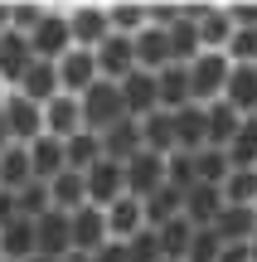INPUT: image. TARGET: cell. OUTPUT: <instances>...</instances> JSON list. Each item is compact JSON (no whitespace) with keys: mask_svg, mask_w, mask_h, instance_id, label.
Wrapping results in <instances>:
<instances>
[{"mask_svg":"<svg viewBox=\"0 0 257 262\" xmlns=\"http://www.w3.org/2000/svg\"><path fill=\"white\" fill-rule=\"evenodd\" d=\"M78 102H83V126H87V131H97V136H102V131H112L116 122H126L122 83H107V78H97V83L87 88Z\"/></svg>","mask_w":257,"mask_h":262,"instance_id":"6da1fadb","label":"cell"},{"mask_svg":"<svg viewBox=\"0 0 257 262\" xmlns=\"http://www.w3.org/2000/svg\"><path fill=\"white\" fill-rule=\"evenodd\" d=\"M29 49H34V58H44V63H58V58L73 49V29H68V5H49V15L39 19V29L29 34Z\"/></svg>","mask_w":257,"mask_h":262,"instance_id":"7a4b0ae2","label":"cell"},{"mask_svg":"<svg viewBox=\"0 0 257 262\" xmlns=\"http://www.w3.org/2000/svg\"><path fill=\"white\" fill-rule=\"evenodd\" d=\"M228 73H233V63H228L223 54H199V58L190 63V93H194V102H199V107L223 102Z\"/></svg>","mask_w":257,"mask_h":262,"instance_id":"3957f363","label":"cell"},{"mask_svg":"<svg viewBox=\"0 0 257 262\" xmlns=\"http://www.w3.org/2000/svg\"><path fill=\"white\" fill-rule=\"evenodd\" d=\"M68 29H73V49H97L112 39V19H107V5H68Z\"/></svg>","mask_w":257,"mask_h":262,"instance_id":"277c9868","label":"cell"},{"mask_svg":"<svg viewBox=\"0 0 257 262\" xmlns=\"http://www.w3.org/2000/svg\"><path fill=\"white\" fill-rule=\"evenodd\" d=\"M0 112H5V126H10V136H15V146H34V141L44 136V107L29 102L25 93H10Z\"/></svg>","mask_w":257,"mask_h":262,"instance_id":"5b68a950","label":"cell"},{"mask_svg":"<svg viewBox=\"0 0 257 262\" xmlns=\"http://www.w3.org/2000/svg\"><path fill=\"white\" fill-rule=\"evenodd\" d=\"M122 194H126V165H116V160H107V156H102L92 170H87V204L112 209Z\"/></svg>","mask_w":257,"mask_h":262,"instance_id":"8992f818","label":"cell"},{"mask_svg":"<svg viewBox=\"0 0 257 262\" xmlns=\"http://www.w3.org/2000/svg\"><path fill=\"white\" fill-rule=\"evenodd\" d=\"M97 78H102L97 73V54H87V49H68V54L58 58V88H63L68 97H83Z\"/></svg>","mask_w":257,"mask_h":262,"instance_id":"52a82bcc","label":"cell"},{"mask_svg":"<svg viewBox=\"0 0 257 262\" xmlns=\"http://www.w3.org/2000/svg\"><path fill=\"white\" fill-rule=\"evenodd\" d=\"M68 224H73V253H97L102 243H112V233H107V209H97V204L73 209Z\"/></svg>","mask_w":257,"mask_h":262,"instance_id":"ba28073f","label":"cell"},{"mask_svg":"<svg viewBox=\"0 0 257 262\" xmlns=\"http://www.w3.org/2000/svg\"><path fill=\"white\" fill-rule=\"evenodd\" d=\"M155 189H165V156H155V150L131 156L126 160V194L146 199V194H155Z\"/></svg>","mask_w":257,"mask_h":262,"instance_id":"9c48e42d","label":"cell"},{"mask_svg":"<svg viewBox=\"0 0 257 262\" xmlns=\"http://www.w3.org/2000/svg\"><path fill=\"white\" fill-rule=\"evenodd\" d=\"M209 146V107L190 102L175 112V150H184V156H199V150Z\"/></svg>","mask_w":257,"mask_h":262,"instance_id":"30bf717a","label":"cell"},{"mask_svg":"<svg viewBox=\"0 0 257 262\" xmlns=\"http://www.w3.org/2000/svg\"><path fill=\"white\" fill-rule=\"evenodd\" d=\"M34 238H39V253L54 262L73 253V224H68L63 209H49L44 219H34Z\"/></svg>","mask_w":257,"mask_h":262,"instance_id":"8fae6325","label":"cell"},{"mask_svg":"<svg viewBox=\"0 0 257 262\" xmlns=\"http://www.w3.org/2000/svg\"><path fill=\"white\" fill-rule=\"evenodd\" d=\"M29 63H34V49H29V34H0V83L15 93L19 78L29 73Z\"/></svg>","mask_w":257,"mask_h":262,"instance_id":"7c38bea8","label":"cell"},{"mask_svg":"<svg viewBox=\"0 0 257 262\" xmlns=\"http://www.w3.org/2000/svg\"><path fill=\"white\" fill-rule=\"evenodd\" d=\"M97 73H102L107 83H126V78L136 73V39L112 34L102 49H97Z\"/></svg>","mask_w":257,"mask_h":262,"instance_id":"4fadbf2b","label":"cell"},{"mask_svg":"<svg viewBox=\"0 0 257 262\" xmlns=\"http://www.w3.org/2000/svg\"><path fill=\"white\" fill-rule=\"evenodd\" d=\"M170 63H175V54H170V29L146 25L141 34H136V68H141V73H165Z\"/></svg>","mask_w":257,"mask_h":262,"instance_id":"5bb4252c","label":"cell"},{"mask_svg":"<svg viewBox=\"0 0 257 262\" xmlns=\"http://www.w3.org/2000/svg\"><path fill=\"white\" fill-rule=\"evenodd\" d=\"M122 97H126V117H131V122L160 112V83H155V73H141V68H136L122 83Z\"/></svg>","mask_w":257,"mask_h":262,"instance_id":"9a60e30c","label":"cell"},{"mask_svg":"<svg viewBox=\"0 0 257 262\" xmlns=\"http://www.w3.org/2000/svg\"><path fill=\"white\" fill-rule=\"evenodd\" d=\"M78 131H87V126H83V102L68 97V93H58L54 102L44 107V136L68 141V136H78Z\"/></svg>","mask_w":257,"mask_h":262,"instance_id":"2e32d148","label":"cell"},{"mask_svg":"<svg viewBox=\"0 0 257 262\" xmlns=\"http://www.w3.org/2000/svg\"><path fill=\"white\" fill-rule=\"evenodd\" d=\"M15 93H25L29 102L49 107L58 93H63V88H58V63H44V58H34V63H29V73L19 78V88H15Z\"/></svg>","mask_w":257,"mask_h":262,"instance_id":"e0dca14e","label":"cell"},{"mask_svg":"<svg viewBox=\"0 0 257 262\" xmlns=\"http://www.w3.org/2000/svg\"><path fill=\"white\" fill-rule=\"evenodd\" d=\"M223 214V189L219 185H194L190 194H184V219H190L194 228H214Z\"/></svg>","mask_w":257,"mask_h":262,"instance_id":"ac0fdd59","label":"cell"},{"mask_svg":"<svg viewBox=\"0 0 257 262\" xmlns=\"http://www.w3.org/2000/svg\"><path fill=\"white\" fill-rule=\"evenodd\" d=\"M146 228V209H141V199H131V194H122L112 209H107V233L116 238V243H131L136 233Z\"/></svg>","mask_w":257,"mask_h":262,"instance_id":"d6986e66","label":"cell"},{"mask_svg":"<svg viewBox=\"0 0 257 262\" xmlns=\"http://www.w3.org/2000/svg\"><path fill=\"white\" fill-rule=\"evenodd\" d=\"M223 102H228L238 117H257V63L252 68H238V63H233L228 88H223Z\"/></svg>","mask_w":257,"mask_h":262,"instance_id":"ffe728a7","label":"cell"},{"mask_svg":"<svg viewBox=\"0 0 257 262\" xmlns=\"http://www.w3.org/2000/svg\"><path fill=\"white\" fill-rule=\"evenodd\" d=\"M219 243H252L257 238V209H243V204H223L219 224H214Z\"/></svg>","mask_w":257,"mask_h":262,"instance_id":"44dd1931","label":"cell"},{"mask_svg":"<svg viewBox=\"0 0 257 262\" xmlns=\"http://www.w3.org/2000/svg\"><path fill=\"white\" fill-rule=\"evenodd\" d=\"M102 156L116 160V165H126L131 156H141V122H116L112 131H102Z\"/></svg>","mask_w":257,"mask_h":262,"instance_id":"7402d4cb","label":"cell"},{"mask_svg":"<svg viewBox=\"0 0 257 262\" xmlns=\"http://www.w3.org/2000/svg\"><path fill=\"white\" fill-rule=\"evenodd\" d=\"M34 253H39L34 219H15L10 228H0V257H5V262H29Z\"/></svg>","mask_w":257,"mask_h":262,"instance_id":"603a6c76","label":"cell"},{"mask_svg":"<svg viewBox=\"0 0 257 262\" xmlns=\"http://www.w3.org/2000/svg\"><path fill=\"white\" fill-rule=\"evenodd\" d=\"M155 83H160V112H180V107L194 102V93H190V68H184V63H170L165 73H155Z\"/></svg>","mask_w":257,"mask_h":262,"instance_id":"cb8c5ba5","label":"cell"},{"mask_svg":"<svg viewBox=\"0 0 257 262\" xmlns=\"http://www.w3.org/2000/svg\"><path fill=\"white\" fill-rule=\"evenodd\" d=\"M25 185H34V165H29V146H10V150H0V189L19 194Z\"/></svg>","mask_w":257,"mask_h":262,"instance_id":"d4e9b609","label":"cell"},{"mask_svg":"<svg viewBox=\"0 0 257 262\" xmlns=\"http://www.w3.org/2000/svg\"><path fill=\"white\" fill-rule=\"evenodd\" d=\"M141 150L175 156V112H151V117H141Z\"/></svg>","mask_w":257,"mask_h":262,"instance_id":"484cf974","label":"cell"},{"mask_svg":"<svg viewBox=\"0 0 257 262\" xmlns=\"http://www.w3.org/2000/svg\"><path fill=\"white\" fill-rule=\"evenodd\" d=\"M29 165H34V180H54V175H63L68 170V160H63V141L58 136H39L34 146H29Z\"/></svg>","mask_w":257,"mask_h":262,"instance_id":"4316f807","label":"cell"},{"mask_svg":"<svg viewBox=\"0 0 257 262\" xmlns=\"http://www.w3.org/2000/svg\"><path fill=\"white\" fill-rule=\"evenodd\" d=\"M49 199H54V209H63V214L83 209L87 204V175H78V170L54 175V180H49Z\"/></svg>","mask_w":257,"mask_h":262,"instance_id":"83f0119b","label":"cell"},{"mask_svg":"<svg viewBox=\"0 0 257 262\" xmlns=\"http://www.w3.org/2000/svg\"><path fill=\"white\" fill-rule=\"evenodd\" d=\"M63 160H68V170L87 175V170L102 160V136H97V131H78V136H68L63 141Z\"/></svg>","mask_w":257,"mask_h":262,"instance_id":"f1b7e54d","label":"cell"},{"mask_svg":"<svg viewBox=\"0 0 257 262\" xmlns=\"http://www.w3.org/2000/svg\"><path fill=\"white\" fill-rule=\"evenodd\" d=\"M141 209H146V228H165L170 219H180V214H184V194L165 185V189H155V194H146V199H141Z\"/></svg>","mask_w":257,"mask_h":262,"instance_id":"f546056e","label":"cell"},{"mask_svg":"<svg viewBox=\"0 0 257 262\" xmlns=\"http://www.w3.org/2000/svg\"><path fill=\"white\" fill-rule=\"evenodd\" d=\"M199 39H204V54H223V49H228V39H233V19H228V10H223V5H209V10H204V19H199Z\"/></svg>","mask_w":257,"mask_h":262,"instance_id":"4dcf8cb0","label":"cell"},{"mask_svg":"<svg viewBox=\"0 0 257 262\" xmlns=\"http://www.w3.org/2000/svg\"><path fill=\"white\" fill-rule=\"evenodd\" d=\"M107 19H112V34H122V39H136L146 25H151L146 5H136V0H116V5H107Z\"/></svg>","mask_w":257,"mask_h":262,"instance_id":"1f68e13d","label":"cell"},{"mask_svg":"<svg viewBox=\"0 0 257 262\" xmlns=\"http://www.w3.org/2000/svg\"><path fill=\"white\" fill-rule=\"evenodd\" d=\"M243 131V117L233 112L228 102H214L209 107V146H219V150H228L233 146V136Z\"/></svg>","mask_w":257,"mask_h":262,"instance_id":"d6a6232c","label":"cell"},{"mask_svg":"<svg viewBox=\"0 0 257 262\" xmlns=\"http://www.w3.org/2000/svg\"><path fill=\"white\" fill-rule=\"evenodd\" d=\"M170 54H175V63H184V68L204 54V39H199V25H194V19L180 15V25L170 29Z\"/></svg>","mask_w":257,"mask_h":262,"instance_id":"836d02e7","label":"cell"},{"mask_svg":"<svg viewBox=\"0 0 257 262\" xmlns=\"http://www.w3.org/2000/svg\"><path fill=\"white\" fill-rule=\"evenodd\" d=\"M160 233V253H165V262H184V253H190V238H194V224L190 219H170L165 228H155Z\"/></svg>","mask_w":257,"mask_h":262,"instance_id":"e575fe53","label":"cell"},{"mask_svg":"<svg viewBox=\"0 0 257 262\" xmlns=\"http://www.w3.org/2000/svg\"><path fill=\"white\" fill-rule=\"evenodd\" d=\"M219 189H223V204L257 209V170H228V180Z\"/></svg>","mask_w":257,"mask_h":262,"instance_id":"d590c367","label":"cell"},{"mask_svg":"<svg viewBox=\"0 0 257 262\" xmlns=\"http://www.w3.org/2000/svg\"><path fill=\"white\" fill-rule=\"evenodd\" d=\"M228 170H233V160H228V150H219V146H204L199 156H194V175H199V185H223Z\"/></svg>","mask_w":257,"mask_h":262,"instance_id":"8d00e7d4","label":"cell"},{"mask_svg":"<svg viewBox=\"0 0 257 262\" xmlns=\"http://www.w3.org/2000/svg\"><path fill=\"white\" fill-rule=\"evenodd\" d=\"M228 160H233V170H257V117H243V131L233 136Z\"/></svg>","mask_w":257,"mask_h":262,"instance_id":"74e56055","label":"cell"},{"mask_svg":"<svg viewBox=\"0 0 257 262\" xmlns=\"http://www.w3.org/2000/svg\"><path fill=\"white\" fill-rule=\"evenodd\" d=\"M165 185L180 189V194H190V189L199 185V175H194V156H184V150L165 156Z\"/></svg>","mask_w":257,"mask_h":262,"instance_id":"f35d334b","label":"cell"},{"mask_svg":"<svg viewBox=\"0 0 257 262\" xmlns=\"http://www.w3.org/2000/svg\"><path fill=\"white\" fill-rule=\"evenodd\" d=\"M15 199H19V219H44L49 209H54V199H49V185H44V180L25 185V189H19Z\"/></svg>","mask_w":257,"mask_h":262,"instance_id":"ab89813d","label":"cell"},{"mask_svg":"<svg viewBox=\"0 0 257 262\" xmlns=\"http://www.w3.org/2000/svg\"><path fill=\"white\" fill-rule=\"evenodd\" d=\"M223 58H228V63H238V68H252V63H257V29H233Z\"/></svg>","mask_w":257,"mask_h":262,"instance_id":"60d3db41","label":"cell"},{"mask_svg":"<svg viewBox=\"0 0 257 262\" xmlns=\"http://www.w3.org/2000/svg\"><path fill=\"white\" fill-rule=\"evenodd\" d=\"M44 15H49V5H39V0H15L10 5V29L15 34H34Z\"/></svg>","mask_w":257,"mask_h":262,"instance_id":"b9f144b4","label":"cell"},{"mask_svg":"<svg viewBox=\"0 0 257 262\" xmlns=\"http://www.w3.org/2000/svg\"><path fill=\"white\" fill-rule=\"evenodd\" d=\"M219 233L214 228H194V238H190V253H184V262H219Z\"/></svg>","mask_w":257,"mask_h":262,"instance_id":"7bdbcfd3","label":"cell"},{"mask_svg":"<svg viewBox=\"0 0 257 262\" xmlns=\"http://www.w3.org/2000/svg\"><path fill=\"white\" fill-rule=\"evenodd\" d=\"M126 253H131V262H165V253H160V233H155V228H141V233L126 243Z\"/></svg>","mask_w":257,"mask_h":262,"instance_id":"ee69618b","label":"cell"},{"mask_svg":"<svg viewBox=\"0 0 257 262\" xmlns=\"http://www.w3.org/2000/svg\"><path fill=\"white\" fill-rule=\"evenodd\" d=\"M223 10H228L233 29H257V5L252 0H238V5H223Z\"/></svg>","mask_w":257,"mask_h":262,"instance_id":"f6af8a7d","label":"cell"},{"mask_svg":"<svg viewBox=\"0 0 257 262\" xmlns=\"http://www.w3.org/2000/svg\"><path fill=\"white\" fill-rule=\"evenodd\" d=\"M92 262H131V253H126V243H116V238H112V243H102L92 253Z\"/></svg>","mask_w":257,"mask_h":262,"instance_id":"bcb514c9","label":"cell"},{"mask_svg":"<svg viewBox=\"0 0 257 262\" xmlns=\"http://www.w3.org/2000/svg\"><path fill=\"white\" fill-rule=\"evenodd\" d=\"M219 262H252V243H223Z\"/></svg>","mask_w":257,"mask_h":262,"instance_id":"7dc6e473","label":"cell"},{"mask_svg":"<svg viewBox=\"0 0 257 262\" xmlns=\"http://www.w3.org/2000/svg\"><path fill=\"white\" fill-rule=\"evenodd\" d=\"M19 219V199L10 194V189H0V228H10Z\"/></svg>","mask_w":257,"mask_h":262,"instance_id":"c3c4849f","label":"cell"},{"mask_svg":"<svg viewBox=\"0 0 257 262\" xmlns=\"http://www.w3.org/2000/svg\"><path fill=\"white\" fill-rule=\"evenodd\" d=\"M15 146V136H10V126H5V112H0V150H10Z\"/></svg>","mask_w":257,"mask_h":262,"instance_id":"681fc988","label":"cell"},{"mask_svg":"<svg viewBox=\"0 0 257 262\" xmlns=\"http://www.w3.org/2000/svg\"><path fill=\"white\" fill-rule=\"evenodd\" d=\"M0 34H10V5L0 0Z\"/></svg>","mask_w":257,"mask_h":262,"instance_id":"f907efd6","label":"cell"},{"mask_svg":"<svg viewBox=\"0 0 257 262\" xmlns=\"http://www.w3.org/2000/svg\"><path fill=\"white\" fill-rule=\"evenodd\" d=\"M58 262H92V253H68V257H58Z\"/></svg>","mask_w":257,"mask_h":262,"instance_id":"816d5d0a","label":"cell"},{"mask_svg":"<svg viewBox=\"0 0 257 262\" xmlns=\"http://www.w3.org/2000/svg\"><path fill=\"white\" fill-rule=\"evenodd\" d=\"M5 97H10V88H5V83H0V107H5Z\"/></svg>","mask_w":257,"mask_h":262,"instance_id":"f5cc1de1","label":"cell"},{"mask_svg":"<svg viewBox=\"0 0 257 262\" xmlns=\"http://www.w3.org/2000/svg\"><path fill=\"white\" fill-rule=\"evenodd\" d=\"M29 262H54V257H44V253H34V257H29Z\"/></svg>","mask_w":257,"mask_h":262,"instance_id":"db71d44e","label":"cell"},{"mask_svg":"<svg viewBox=\"0 0 257 262\" xmlns=\"http://www.w3.org/2000/svg\"><path fill=\"white\" fill-rule=\"evenodd\" d=\"M252 262H257V238H252Z\"/></svg>","mask_w":257,"mask_h":262,"instance_id":"11a10c76","label":"cell"},{"mask_svg":"<svg viewBox=\"0 0 257 262\" xmlns=\"http://www.w3.org/2000/svg\"><path fill=\"white\" fill-rule=\"evenodd\" d=\"M0 262H5V257H0Z\"/></svg>","mask_w":257,"mask_h":262,"instance_id":"9f6ffc18","label":"cell"}]
</instances>
